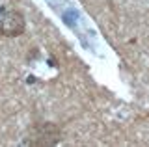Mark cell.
Segmentation results:
<instances>
[{"mask_svg":"<svg viewBox=\"0 0 149 147\" xmlns=\"http://www.w3.org/2000/svg\"><path fill=\"white\" fill-rule=\"evenodd\" d=\"M26 32V19L19 10H8L0 19V35L2 37H19Z\"/></svg>","mask_w":149,"mask_h":147,"instance_id":"cell-2","label":"cell"},{"mask_svg":"<svg viewBox=\"0 0 149 147\" xmlns=\"http://www.w3.org/2000/svg\"><path fill=\"white\" fill-rule=\"evenodd\" d=\"M60 140H62V130L56 123L39 121L30 127V132H28L22 144L30 147H52L58 145Z\"/></svg>","mask_w":149,"mask_h":147,"instance_id":"cell-1","label":"cell"}]
</instances>
